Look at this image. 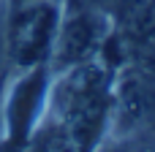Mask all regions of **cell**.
<instances>
[{
	"label": "cell",
	"instance_id": "obj_1",
	"mask_svg": "<svg viewBox=\"0 0 155 152\" xmlns=\"http://www.w3.org/2000/svg\"><path fill=\"white\" fill-rule=\"evenodd\" d=\"M114 68L101 57L52 76L46 120L60 128L74 152H93L112 122Z\"/></svg>",
	"mask_w": 155,
	"mask_h": 152
},
{
	"label": "cell",
	"instance_id": "obj_2",
	"mask_svg": "<svg viewBox=\"0 0 155 152\" xmlns=\"http://www.w3.org/2000/svg\"><path fill=\"white\" fill-rule=\"evenodd\" d=\"M65 0H22L5 16V46L11 68L25 71L49 63Z\"/></svg>",
	"mask_w": 155,
	"mask_h": 152
},
{
	"label": "cell",
	"instance_id": "obj_3",
	"mask_svg": "<svg viewBox=\"0 0 155 152\" xmlns=\"http://www.w3.org/2000/svg\"><path fill=\"white\" fill-rule=\"evenodd\" d=\"M112 30H114V19L109 11L98 5H84V3H65L63 19L54 35V46L49 54L52 73H60L65 68L101 57Z\"/></svg>",
	"mask_w": 155,
	"mask_h": 152
},
{
	"label": "cell",
	"instance_id": "obj_4",
	"mask_svg": "<svg viewBox=\"0 0 155 152\" xmlns=\"http://www.w3.org/2000/svg\"><path fill=\"white\" fill-rule=\"evenodd\" d=\"M52 68L49 63L25 68L22 76L14 82V87L8 90L5 98V112H3V122H5V141L8 147L19 150L25 144H30L33 133L41 128V122L46 120L49 112V90H52Z\"/></svg>",
	"mask_w": 155,
	"mask_h": 152
},
{
	"label": "cell",
	"instance_id": "obj_5",
	"mask_svg": "<svg viewBox=\"0 0 155 152\" xmlns=\"http://www.w3.org/2000/svg\"><path fill=\"white\" fill-rule=\"evenodd\" d=\"M134 141L136 139H131V136H120L114 131H106V136L95 144L93 152H134Z\"/></svg>",
	"mask_w": 155,
	"mask_h": 152
},
{
	"label": "cell",
	"instance_id": "obj_6",
	"mask_svg": "<svg viewBox=\"0 0 155 152\" xmlns=\"http://www.w3.org/2000/svg\"><path fill=\"white\" fill-rule=\"evenodd\" d=\"M8 71H11V60H8V46H5V19H0V92H3Z\"/></svg>",
	"mask_w": 155,
	"mask_h": 152
},
{
	"label": "cell",
	"instance_id": "obj_7",
	"mask_svg": "<svg viewBox=\"0 0 155 152\" xmlns=\"http://www.w3.org/2000/svg\"><path fill=\"white\" fill-rule=\"evenodd\" d=\"M134 152H155V133L139 136V139L134 141Z\"/></svg>",
	"mask_w": 155,
	"mask_h": 152
},
{
	"label": "cell",
	"instance_id": "obj_8",
	"mask_svg": "<svg viewBox=\"0 0 155 152\" xmlns=\"http://www.w3.org/2000/svg\"><path fill=\"white\" fill-rule=\"evenodd\" d=\"M65 3H84V5H98V8H104V11H109L117 0H65Z\"/></svg>",
	"mask_w": 155,
	"mask_h": 152
},
{
	"label": "cell",
	"instance_id": "obj_9",
	"mask_svg": "<svg viewBox=\"0 0 155 152\" xmlns=\"http://www.w3.org/2000/svg\"><path fill=\"white\" fill-rule=\"evenodd\" d=\"M11 3H22V0H11Z\"/></svg>",
	"mask_w": 155,
	"mask_h": 152
}]
</instances>
